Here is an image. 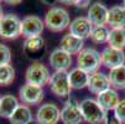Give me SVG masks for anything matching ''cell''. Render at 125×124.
<instances>
[{
  "label": "cell",
  "instance_id": "cell-1",
  "mask_svg": "<svg viewBox=\"0 0 125 124\" xmlns=\"http://www.w3.org/2000/svg\"><path fill=\"white\" fill-rule=\"evenodd\" d=\"M71 19L67 10L60 6L51 8L45 16V26L53 32H61L69 27Z\"/></svg>",
  "mask_w": 125,
  "mask_h": 124
},
{
  "label": "cell",
  "instance_id": "cell-2",
  "mask_svg": "<svg viewBox=\"0 0 125 124\" xmlns=\"http://www.w3.org/2000/svg\"><path fill=\"white\" fill-rule=\"evenodd\" d=\"M83 120L89 124H100L106 118V112L99 105L97 99L87 98L79 103Z\"/></svg>",
  "mask_w": 125,
  "mask_h": 124
},
{
  "label": "cell",
  "instance_id": "cell-3",
  "mask_svg": "<svg viewBox=\"0 0 125 124\" xmlns=\"http://www.w3.org/2000/svg\"><path fill=\"white\" fill-rule=\"evenodd\" d=\"M102 65L100 61V54L92 47L83 48L77 55V66L82 71L87 72L88 75H92L94 72H98V69Z\"/></svg>",
  "mask_w": 125,
  "mask_h": 124
},
{
  "label": "cell",
  "instance_id": "cell-4",
  "mask_svg": "<svg viewBox=\"0 0 125 124\" xmlns=\"http://www.w3.org/2000/svg\"><path fill=\"white\" fill-rule=\"evenodd\" d=\"M50 78H51V75H50L48 68L42 62H39V61L31 63L27 67L26 73H25L26 83L35 84L39 87H43L45 84H47L50 82Z\"/></svg>",
  "mask_w": 125,
  "mask_h": 124
},
{
  "label": "cell",
  "instance_id": "cell-5",
  "mask_svg": "<svg viewBox=\"0 0 125 124\" xmlns=\"http://www.w3.org/2000/svg\"><path fill=\"white\" fill-rule=\"evenodd\" d=\"M21 35V20L15 14L4 15L0 20V37L5 40H15Z\"/></svg>",
  "mask_w": 125,
  "mask_h": 124
},
{
  "label": "cell",
  "instance_id": "cell-6",
  "mask_svg": "<svg viewBox=\"0 0 125 124\" xmlns=\"http://www.w3.org/2000/svg\"><path fill=\"white\" fill-rule=\"evenodd\" d=\"M48 86L51 88L52 93L60 98H68L71 94V91H72L67 71H57L53 75H51Z\"/></svg>",
  "mask_w": 125,
  "mask_h": 124
},
{
  "label": "cell",
  "instance_id": "cell-7",
  "mask_svg": "<svg viewBox=\"0 0 125 124\" xmlns=\"http://www.w3.org/2000/svg\"><path fill=\"white\" fill-rule=\"evenodd\" d=\"M45 29V21L36 15L26 16L21 20V35L26 39L41 36Z\"/></svg>",
  "mask_w": 125,
  "mask_h": 124
},
{
  "label": "cell",
  "instance_id": "cell-8",
  "mask_svg": "<svg viewBox=\"0 0 125 124\" xmlns=\"http://www.w3.org/2000/svg\"><path fill=\"white\" fill-rule=\"evenodd\" d=\"M19 97L21 102L29 107V105L40 104L45 97V92L42 90V87L26 83L19 90Z\"/></svg>",
  "mask_w": 125,
  "mask_h": 124
},
{
  "label": "cell",
  "instance_id": "cell-9",
  "mask_svg": "<svg viewBox=\"0 0 125 124\" xmlns=\"http://www.w3.org/2000/svg\"><path fill=\"white\" fill-rule=\"evenodd\" d=\"M61 120V111L55 103L42 104L36 112V122L39 124H57Z\"/></svg>",
  "mask_w": 125,
  "mask_h": 124
},
{
  "label": "cell",
  "instance_id": "cell-10",
  "mask_svg": "<svg viewBox=\"0 0 125 124\" xmlns=\"http://www.w3.org/2000/svg\"><path fill=\"white\" fill-rule=\"evenodd\" d=\"M102 65L109 69L124 66L125 63V52L123 50H116L113 47H106L100 54Z\"/></svg>",
  "mask_w": 125,
  "mask_h": 124
},
{
  "label": "cell",
  "instance_id": "cell-11",
  "mask_svg": "<svg viewBox=\"0 0 125 124\" xmlns=\"http://www.w3.org/2000/svg\"><path fill=\"white\" fill-rule=\"evenodd\" d=\"M61 122L63 124H81L83 117L81 113L79 103L73 99H68L61 111Z\"/></svg>",
  "mask_w": 125,
  "mask_h": 124
},
{
  "label": "cell",
  "instance_id": "cell-12",
  "mask_svg": "<svg viewBox=\"0 0 125 124\" xmlns=\"http://www.w3.org/2000/svg\"><path fill=\"white\" fill-rule=\"evenodd\" d=\"M108 10L109 9H106V6L102 3H93L92 5H89L87 19L91 21L93 27L105 26L106 19H108Z\"/></svg>",
  "mask_w": 125,
  "mask_h": 124
},
{
  "label": "cell",
  "instance_id": "cell-13",
  "mask_svg": "<svg viewBox=\"0 0 125 124\" xmlns=\"http://www.w3.org/2000/svg\"><path fill=\"white\" fill-rule=\"evenodd\" d=\"M69 34L73 35V36L78 37V39H87V37H91V34L93 30V25L91 24L87 17H76L73 21H71L69 24Z\"/></svg>",
  "mask_w": 125,
  "mask_h": 124
},
{
  "label": "cell",
  "instance_id": "cell-14",
  "mask_svg": "<svg viewBox=\"0 0 125 124\" xmlns=\"http://www.w3.org/2000/svg\"><path fill=\"white\" fill-rule=\"evenodd\" d=\"M50 65L57 72V71H67L72 65V56L60 47L53 50L50 55Z\"/></svg>",
  "mask_w": 125,
  "mask_h": 124
},
{
  "label": "cell",
  "instance_id": "cell-15",
  "mask_svg": "<svg viewBox=\"0 0 125 124\" xmlns=\"http://www.w3.org/2000/svg\"><path fill=\"white\" fill-rule=\"evenodd\" d=\"M87 88L89 90V92H92V93L98 96V94L103 93L104 91L110 88L109 77L104 73H102V72H94L92 75H89Z\"/></svg>",
  "mask_w": 125,
  "mask_h": 124
},
{
  "label": "cell",
  "instance_id": "cell-16",
  "mask_svg": "<svg viewBox=\"0 0 125 124\" xmlns=\"http://www.w3.org/2000/svg\"><path fill=\"white\" fill-rule=\"evenodd\" d=\"M45 50H46V44H45V40L42 36L26 39L24 42V54L29 58H35V57L42 56Z\"/></svg>",
  "mask_w": 125,
  "mask_h": 124
},
{
  "label": "cell",
  "instance_id": "cell-17",
  "mask_svg": "<svg viewBox=\"0 0 125 124\" xmlns=\"http://www.w3.org/2000/svg\"><path fill=\"white\" fill-rule=\"evenodd\" d=\"M83 46H84V40L78 39V37L73 36V35H71V34L64 35L61 39V42H60V48L66 51L71 56L78 55L83 50Z\"/></svg>",
  "mask_w": 125,
  "mask_h": 124
},
{
  "label": "cell",
  "instance_id": "cell-18",
  "mask_svg": "<svg viewBox=\"0 0 125 124\" xmlns=\"http://www.w3.org/2000/svg\"><path fill=\"white\" fill-rule=\"evenodd\" d=\"M97 102L105 112H108V111L115 109V107L120 102V99H119L118 92L115 90H113V88H109V90H106L103 93L97 96Z\"/></svg>",
  "mask_w": 125,
  "mask_h": 124
},
{
  "label": "cell",
  "instance_id": "cell-19",
  "mask_svg": "<svg viewBox=\"0 0 125 124\" xmlns=\"http://www.w3.org/2000/svg\"><path fill=\"white\" fill-rule=\"evenodd\" d=\"M106 24L112 29H123L125 27V8L123 5H115L108 10Z\"/></svg>",
  "mask_w": 125,
  "mask_h": 124
},
{
  "label": "cell",
  "instance_id": "cell-20",
  "mask_svg": "<svg viewBox=\"0 0 125 124\" xmlns=\"http://www.w3.org/2000/svg\"><path fill=\"white\" fill-rule=\"evenodd\" d=\"M19 101L12 94H5L0 99V117L10 119L14 112L19 107Z\"/></svg>",
  "mask_w": 125,
  "mask_h": 124
},
{
  "label": "cell",
  "instance_id": "cell-21",
  "mask_svg": "<svg viewBox=\"0 0 125 124\" xmlns=\"http://www.w3.org/2000/svg\"><path fill=\"white\" fill-rule=\"evenodd\" d=\"M68 79L72 90H83L88 86L89 75L81 68H73L71 72H68Z\"/></svg>",
  "mask_w": 125,
  "mask_h": 124
},
{
  "label": "cell",
  "instance_id": "cell-22",
  "mask_svg": "<svg viewBox=\"0 0 125 124\" xmlns=\"http://www.w3.org/2000/svg\"><path fill=\"white\" fill-rule=\"evenodd\" d=\"M9 120L11 124H29L33 120L31 109L25 104H20Z\"/></svg>",
  "mask_w": 125,
  "mask_h": 124
},
{
  "label": "cell",
  "instance_id": "cell-23",
  "mask_svg": "<svg viewBox=\"0 0 125 124\" xmlns=\"http://www.w3.org/2000/svg\"><path fill=\"white\" fill-rule=\"evenodd\" d=\"M108 77L114 90H125V65L110 69Z\"/></svg>",
  "mask_w": 125,
  "mask_h": 124
},
{
  "label": "cell",
  "instance_id": "cell-24",
  "mask_svg": "<svg viewBox=\"0 0 125 124\" xmlns=\"http://www.w3.org/2000/svg\"><path fill=\"white\" fill-rule=\"evenodd\" d=\"M108 44H109V47L124 51V48H125V27L112 29L109 32Z\"/></svg>",
  "mask_w": 125,
  "mask_h": 124
},
{
  "label": "cell",
  "instance_id": "cell-25",
  "mask_svg": "<svg viewBox=\"0 0 125 124\" xmlns=\"http://www.w3.org/2000/svg\"><path fill=\"white\" fill-rule=\"evenodd\" d=\"M109 30L106 26H95L92 30L91 34V40L94 44H105L108 42L109 39Z\"/></svg>",
  "mask_w": 125,
  "mask_h": 124
},
{
  "label": "cell",
  "instance_id": "cell-26",
  "mask_svg": "<svg viewBox=\"0 0 125 124\" xmlns=\"http://www.w3.org/2000/svg\"><path fill=\"white\" fill-rule=\"evenodd\" d=\"M15 79V69L11 65L0 66V86H9Z\"/></svg>",
  "mask_w": 125,
  "mask_h": 124
},
{
  "label": "cell",
  "instance_id": "cell-27",
  "mask_svg": "<svg viewBox=\"0 0 125 124\" xmlns=\"http://www.w3.org/2000/svg\"><path fill=\"white\" fill-rule=\"evenodd\" d=\"M10 62H11V50L6 45L0 44V66L10 65Z\"/></svg>",
  "mask_w": 125,
  "mask_h": 124
},
{
  "label": "cell",
  "instance_id": "cell-28",
  "mask_svg": "<svg viewBox=\"0 0 125 124\" xmlns=\"http://www.w3.org/2000/svg\"><path fill=\"white\" fill-rule=\"evenodd\" d=\"M114 115L121 123H125V99H121L114 109Z\"/></svg>",
  "mask_w": 125,
  "mask_h": 124
},
{
  "label": "cell",
  "instance_id": "cell-29",
  "mask_svg": "<svg viewBox=\"0 0 125 124\" xmlns=\"http://www.w3.org/2000/svg\"><path fill=\"white\" fill-rule=\"evenodd\" d=\"M104 124H121V122L119 119H116L115 115H109V117L105 118Z\"/></svg>",
  "mask_w": 125,
  "mask_h": 124
},
{
  "label": "cell",
  "instance_id": "cell-30",
  "mask_svg": "<svg viewBox=\"0 0 125 124\" xmlns=\"http://www.w3.org/2000/svg\"><path fill=\"white\" fill-rule=\"evenodd\" d=\"M73 4H76V6H78V8H85L91 3H89L88 0H85V1H73Z\"/></svg>",
  "mask_w": 125,
  "mask_h": 124
},
{
  "label": "cell",
  "instance_id": "cell-31",
  "mask_svg": "<svg viewBox=\"0 0 125 124\" xmlns=\"http://www.w3.org/2000/svg\"><path fill=\"white\" fill-rule=\"evenodd\" d=\"M8 4H10V5H16V4H21V0H17V1H8Z\"/></svg>",
  "mask_w": 125,
  "mask_h": 124
},
{
  "label": "cell",
  "instance_id": "cell-32",
  "mask_svg": "<svg viewBox=\"0 0 125 124\" xmlns=\"http://www.w3.org/2000/svg\"><path fill=\"white\" fill-rule=\"evenodd\" d=\"M4 17V12H3V8H1V4H0V20Z\"/></svg>",
  "mask_w": 125,
  "mask_h": 124
},
{
  "label": "cell",
  "instance_id": "cell-33",
  "mask_svg": "<svg viewBox=\"0 0 125 124\" xmlns=\"http://www.w3.org/2000/svg\"><path fill=\"white\" fill-rule=\"evenodd\" d=\"M29 124H39V123H37V122H36V123H35V122L32 120V122H31V123H29Z\"/></svg>",
  "mask_w": 125,
  "mask_h": 124
},
{
  "label": "cell",
  "instance_id": "cell-34",
  "mask_svg": "<svg viewBox=\"0 0 125 124\" xmlns=\"http://www.w3.org/2000/svg\"><path fill=\"white\" fill-rule=\"evenodd\" d=\"M123 6L125 8V0H124V1H123Z\"/></svg>",
  "mask_w": 125,
  "mask_h": 124
},
{
  "label": "cell",
  "instance_id": "cell-35",
  "mask_svg": "<svg viewBox=\"0 0 125 124\" xmlns=\"http://www.w3.org/2000/svg\"><path fill=\"white\" fill-rule=\"evenodd\" d=\"M0 99H1V97H0Z\"/></svg>",
  "mask_w": 125,
  "mask_h": 124
}]
</instances>
